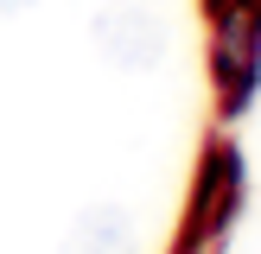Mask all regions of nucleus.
<instances>
[{"mask_svg": "<svg viewBox=\"0 0 261 254\" xmlns=\"http://www.w3.org/2000/svg\"><path fill=\"white\" fill-rule=\"evenodd\" d=\"M25 7H32V0H0V13H25Z\"/></svg>", "mask_w": 261, "mask_h": 254, "instance_id": "nucleus-3", "label": "nucleus"}, {"mask_svg": "<svg viewBox=\"0 0 261 254\" xmlns=\"http://www.w3.org/2000/svg\"><path fill=\"white\" fill-rule=\"evenodd\" d=\"M64 254H127V223L109 203H96V210H83V223L70 229V248Z\"/></svg>", "mask_w": 261, "mask_h": 254, "instance_id": "nucleus-2", "label": "nucleus"}, {"mask_svg": "<svg viewBox=\"0 0 261 254\" xmlns=\"http://www.w3.org/2000/svg\"><path fill=\"white\" fill-rule=\"evenodd\" d=\"M96 45L109 51L115 64H127V70H147V64L166 57V25L153 19L147 7H115L96 19Z\"/></svg>", "mask_w": 261, "mask_h": 254, "instance_id": "nucleus-1", "label": "nucleus"}]
</instances>
